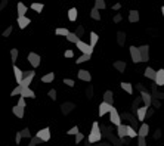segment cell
<instances>
[{
  "mask_svg": "<svg viewBox=\"0 0 164 146\" xmlns=\"http://www.w3.org/2000/svg\"><path fill=\"white\" fill-rule=\"evenodd\" d=\"M102 139V133H101V128H99V123L98 121H95L93 124H92V130H90V133H89V136H87V143H96V142H99Z\"/></svg>",
  "mask_w": 164,
  "mask_h": 146,
  "instance_id": "obj_1",
  "label": "cell"
},
{
  "mask_svg": "<svg viewBox=\"0 0 164 146\" xmlns=\"http://www.w3.org/2000/svg\"><path fill=\"white\" fill-rule=\"evenodd\" d=\"M99 128H101V133H102V136H104L105 139L111 140V142H113V145H115V146H121V145H123L121 139L115 137V136L113 134V131H111V128H110V127H105V125H99Z\"/></svg>",
  "mask_w": 164,
  "mask_h": 146,
  "instance_id": "obj_2",
  "label": "cell"
},
{
  "mask_svg": "<svg viewBox=\"0 0 164 146\" xmlns=\"http://www.w3.org/2000/svg\"><path fill=\"white\" fill-rule=\"evenodd\" d=\"M34 77H36V71H27V73H24L19 86H22V87H28V86L31 84V81L34 80Z\"/></svg>",
  "mask_w": 164,
  "mask_h": 146,
  "instance_id": "obj_3",
  "label": "cell"
},
{
  "mask_svg": "<svg viewBox=\"0 0 164 146\" xmlns=\"http://www.w3.org/2000/svg\"><path fill=\"white\" fill-rule=\"evenodd\" d=\"M110 121H111V124H114V125H118V124H121V118H120V114H118V111L115 109L114 106H111V109H110Z\"/></svg>",
  "mask_w": 164,
  "mask_h": 146,
  "instance_id": "obj_4",
  "label": "cell"
},
{
  "mask_svg": "<svg viewBox=\"0 0 164 146\" xmlns=\"http://www.w3.org/2000/svg\"><path fill=\"white\" fill-rule=\"evenodd\" d=\"M76 46H77V49H79L82 53H84V55H92V53H93V47H90L87 43H84L82 40L76 41Z\"/></svg>",
  "mask_w": 164,
  "mask_h": 146,
  "instance_id": "obj_5",
  "label": "cell"
},
{
  "mask_svg": "<svg viewBox=\"0 0 164 146\" xmlns=\"http://www.w3.org/2000/svg\"><path fill=\"white\" fill-rule=\"evenodd\" d=\"M50 128L49 127H44V128H41L37 131V134H36V137H39L41 142H49L50 140Z\"/></svg>",
  "mask_w": 164,
  "mask_h": 146,
  "instance_id": "obj_6",
  "label": "cell"
},
{
  "mask_svg": "<svg viewBox=\"0 0 164 146\" xmlns=\"http://www.w3.org/2000/svg\"><path fill=\"white\" fill-rule=\"evenodd\" d=\"M27 59H28V64H30L31 67H34V68H37V67L40 65V62H41L40 55H37V53H34V52H30Z\"/></svg>",
  "mask_w": 164,
  "mask_h": 146,
  "instance_id": "obj_7",
  "label": "cell"
},
{
  "mask_svg": "<svg viewBox=\"0 0 164 146\" xmlns=\"http://www.w3.org/2000/svg\"><path fill=\"white\" fill-rule=\"evenodd\" d=\"M138 49H139V53H140V62H148L149 61V46L145 44V46H140Z\"/></svg>",
  "mask_w": 164,
  "mask_h": 146,
  "instance_id": "obj_8",
  "label": "cell"
},
{
  "mask_svg": "<svg viewBox=\"0 0 164 146\" xmlns=\"http://www.w3.org/2000/svg\"><path fill=\"white\" fill-rule=\"evenodd\" d=\"M16 22H18V27H19L21 30H24V28H27V27L31 24V19H30L28 16H25V15H18Z\"/></svg>",
  "mask_w": 164,
  "mask_h": 146,
  "instance_id": "obj_9",
  "label": "cell"
},
{
  "mask_svg": "<svg viewBox=\"0 0 164 146\" xmlns=\"http://www.w3.org/2000/svg\"><path fill=\"white\" fill-rule=\"evenodd\" d=\"M130 58L133 61V64H140V53H139V49L135 47V46H130Z\"/></svg>",
  "mask_w": 164,
  "mask_h": 146,
  "instance_id": "obj_10",
  "label": "cell"
},
{
  "mask_svg": "<svg viewBox=\"0 0 164 146\" xmlns=\"http://www.w3.org/2000/svg\"><path fill=\"white\" fill-rule=\"evenodd\" d=\"M154 84L157 86V87H161L164 86V70H158V71H155V77H154Z\"/></svg>",
  "mask_w": 164,
  "mask_h": 146,
  "instance_id": "obj_11",
  "label": "cell"
},
{
  "mask_svg": "<svg viewBox=\"0 0 164 146\" xmlns=\"http://www.w3.org/2000/svg\"><path fill=\"white\" fill-rule=\"evenodd\" d=\"M151 99H152V96H151L149 92H146V90H142V92H140V101L143 102V105H145L146 108L151 106Z\"/></svg>",
  "mask_w": 164,
  "mask_h": 146,
  "instance_id": "obj_12",
  "label": "cell"
},
{
  "mask_svg": "<svg viewBox=\"0 0 164 146\" xmlns=\"http://www.w3.org/2000/svg\"><path fill=\"white\" fill-rule=\"evenodd\" d=\"M120 118H121V120H127V121L132 124V127H133V128L138 125V118H136V117H133V115H132V114H129V112L121 114V115H120Z\"/></svg>",
  "mask_w": 164,
  "mask_h": 146,
  "instance_id": "obj_13",
  "label": "cell"
},
{
  "mask_svg": "<svg viewBox=\"0 0 164 146\" xmlns=\"http://www.w3.org/2000/svg\"><path fill=\"white\" fill-rule=\"evenodd\" d=\"M19 96H22V98H30V99H34L36 98V93L30 89V87H22L21 89V93H19Z\"/></svg>",
  "mask_w": 164,
  "mask_h": 146,
  "instance_id": "obj_14",
  "label": "cell"
},
{
  "mask_svg": "<svg viewBox=\"0 0 164 146\" xmlns=\"http://www.w3.org/2000/svg\"><path fill=\"white\" fill-rule=\"evenodd\" d=\"M77 77H79V80H82V81H86V83H89L90 80H92V75L89 71H86V70H80L79 73H77Z\"/></svg>",
  "mask_w": 164,
  "mask_h": 146,
  "instance_id": "obj_15",
  "label": "cell"
},
{
  "mask_svg": "<svg viewBox=\"0 0 164 146\" xmlns=\"http://www.w3.org/2000/svg\"><path fill=\"white\" fill-rule=\"evenodd\" d=\"M148 133H149V125H148L146 123L140 124V127H139V130H138V136L146 137V136H148Z\"/></svg>",
  "mask_w": 164,
  "mask_h": 146,
  "instance_id": "obj_16",
  "label": "cell"
},
{
  "mask_svg": "<svg viewBox=\"0 0 164 146\" xmlns=\"http://www.w3.org/2000/svg\"><path fill=\"white\" fill-rule=\"evenodd\" d=\"M13 75H15V80H16V83L19 84V83H21V80H22L24 71H22L21 68H18V67H16V64H13Z\"/></svg>",
  "mask_w": 164,
  "mask_h": 146,
  "instance_id": "obj_17",
  "label": "cell"
},
{
  "mask_svg": "<svg viewBox=\"0 0 164 146\" xmlns=\"http://www.w3.org/2000/svg\"><path fill=\"white\" fill-rule=\"evenodd\" d=\"M74 108H76V105L71 103V102H65V103H62V106H61V109H62V114H64V115H68Z\"/></svg>",
  "mask_w": 164,
  "mask_h": 146,
  "instance_id": "obj_18",
  "label": "cell"
},
{
  "mask_svg": "<svg viewBox=\"0 0 164 146\" xmlns=\"http://www.w3.org/2000/svg\"><path fill=\"white\" fill-rule=\"evenodd\" d=\"M111 106H113V105L102 102V103L99 105V117H104L105 114H108V112H110V109H111Z\"/></svg>",
  "mask_w": 164,
  "mask_h": 146,
  "instance_id": "obj_19",
  "label": "cell"
},
{
  "mask_svg": "<svg viewBox=\"0 0 164 146\" xmlns=\"http://www.w3.org/2000/svg\"><path fill=\"white\" fill-rule=\"evenodd\" d=\"M104 102H105V103H110V105L114 103V93H113L111 90H107V92L104 93Z\"/></svg>",
  "mask_w": 164,
  "mask_h": 146,
  "instance_id": "obj_20",
  "label": "cell"
},
{
  "mask_svg": "<svg viewBox=\"0 0 164 146\" xmlns=\"http://www.w3.org/2000/svg\"><path fill=\"white\" fill-rule=\"evenodd\" d=\"M146 106L143 105V106H139L138 109H136V114H138V121H143L145 120V114H146Z\"/></svg>",
  "mask_w": 164,
  "mask_h": 146,
  "instance_id": "obj_21",
  "label": "cell"
},
{
  "mask_svg": "<svg viewBox=\"0 0 164 146\" xmlns=\"http://www.w3.org/2000/svg\"><path fill=\"white\" fill-rule=\"evenodd\" d=\"M126 130H127V125L126 124H118L117 125V137L118 139H123V137H126Z\"/></svg>",
  "mask_w": 164,
  "mask_h": 146,
  "instance_id": "obj_22",
  "label": "cell"
},
{
  "mask_svg": "<svg viewBox=\"0 0 164 146\" xmlns=\"http://www.w3.org/2000/svg\"><path fill=\"white\" fill-rule=\"evenodd\" d=\"M136 136H138V131H136L132 125H127V130H126V137H129V139H136Z\"/></svg>",
  "mask_w": 164,
  "mask_h": 146,
  "instance_id": "obj_23",
  "label": "cell"
},
{
  "mask_svg": "<svg viewBox=\"0 0 164 146\" xmlns=\"http://www.w3.org/2000/svg\"><path fill=\"white\" fill-rule=\"evenodd\" d=\"M139 18H140V16H139V12H138V10H130V12H129V21H130L132 24H133V22H138Z\"/></svg>",
  "mask_w": 164,
  "mask_h": 146,
  "instance_id": "obj_24",
  "label": "cell"
},
{
  "mask_svg": "<svg viewBox=\"0 0 164 146\" xmlns=\"http://www.w3.org/2000/svg\"><path fill=\"white\" fill-rule=\"evenodd\" d=\"M114 68H115L118 73H124V71H126V62H124V61H115V62H114Z\"/></svg>",
  "mask_w": 164,
  "mask_h": 146,
  "instance_id": "obj_25",
  "label": "cell"
},
{
  "mask_svg": "<svg viewBox=\"0 0 164 146\" xmlns=\"http://www.w3.org/2000/svg\"><path fill=\"white\" fill-rule=\"evenodd\" d=\"M12 112H13L15 117H18V118H24V108H21V106H18V105H15V106L12 108Z\"/></svg>",
  "mask_w": 164,
  "mask_h": 146,
  "instance_id": "obj_26",
  "label": "cell"
},
{
  "mask_svg": "<svg viewBox=\"0 0 164 146\" xmlns=\"http://www.w3.org/2000/svg\"><path fill=\"white\" fill-rule=\"evenodd\" d=\"M77 16H79V12H77V9H76V7H71V9L68 10V19H70L71 22H74V21L77 19Z\"/></svg>",
  "mask_w": 164,
  "mask_h": 146,
  "instance_id": "obj_27",
  "label": "cell"
},
{
  "mask_svg": "<svg viewBox=\"0 0 164 146\" xmlns=\"http://www.w3.org/2000/svg\"><path fill=\"white\" fill-rule=\"evenodd\" d=\"M16 10H18V15H25L27 10H28V7H27L22 1H19V3L16 4Z\"/></svg>",
  "mask_w": 164,
  "mask_h": 146,
  "instance_id": "obj_28",
  "label": "cell"
},
{
  "mask_svg": "<svg viewBox=\"0 0 164 146\" xmlns=\"http://www.w3.org/2000/svg\"><path fill=\"white\" fill-rule=\"evenodd\" d=\"M120 86H121V89H123L126 93H129V95H132V93H133V86H132L130 83H127V81H123Z\"/></svg>",
  "mask_w": 164,
  "mask_h": 146,
  "instance_id": "obj_29",
  "label": "cell"
},
{
  "mask_svg": "<svg viewBox=\"0 0 164 146\" xmlns=\"http://www.w3.org/2000/svg\"><path fill=\"white\" fill-rule=\"evenodd\" d=\"M146 78H149V80H152L154 81V77H155V70L154 68H151V67H146V70H145V74H143Z\"/></svg>",
  "mask_w": 164,
  "mask_h": 146,
  "instance_id": "obj_30",
  "label": "cell"
},
{
  "mask_svg": "<svg viewBox=\"0 0 164 146\" xmlns=\"http://www.w3.org/2000/svg\"><path fill=\"white\" fill-rule=\"evenodd\" d=\"M117 43H118V46H124V43H126V33H123V31L117 33Z\"/></svg>",
  "mask_w": 164,
  "mask_h": 146,
  "instance_id": "obj_31",
  "label": "cell"
},
{
  "mask_svg": "<svg viewBox=\"0 0 164 146\" xmlns=\"http://www.w3.org/2000/svg\"><path fill=\"white\" fill-rule=\"evenodd\" d=\"M53 80H55V74L53 73H49L41 77V81H43V83H52Z\"/></svg>",
  "mask_w": 164,
  "mask_h": 146,
  "instance_id": "obj_32",
  "label": "cell"
},
{
  "mask_svg": "<svg viewBox=\"0 0 164 146\" xmlns=\"http://www.w3.org/2000/svg\"><path fill=\"white\" fill-rule=\"evenodd\" d=\"M98 38H99L98 34L92 31V33H90V44H89V46H90V47H95V46H96V43H98Z\"/></svg>",
  "mask_w": 164,
  "mask_h": 146,
  "instance_id": "obj_33",
  "label": "cell"
},
{
  "mask_svg": "<svg viewBox=\"0 0 164 146\" xmlns=\"http://www.w3.org/2000/svg\"><path fill=\"white\" fill-rule=\"evenodd\" d=\"M90 58H92V55H84V53H83L80 58H77V59H76V64H83V62H87V61H90Z\"/></svg>",
  "mask_w": 164,
  "mask_h": 146,
  "instance_id": "obj_34",
  "label": "cell"
},
{
  "mask_svg": "<svg viewBox=\"0 0 164 146\" xmlns=\"http://www.w3.org/2000/svg\"><path fill=\"white\" fill-rule=\"evenodd\" d=\"M65 38H67V40H68L70 43H76V41H79V40H80L79 37L76 36L74 33H71V31H70V33H68V34L65 36Z\"/></svg>",
  "mask_w": 164,
  "mask_h": 146,
  "instance_id": "obj_35",
  "label": "cell"
},
{
  "mask_svg": "<svg viewBox=\"0 0 164 146\" xmlns=\"http://www.w3.org/2000/svg\"><path fill=\"white\" fill-rule=\"evenodd\" d=\"M90 16H92L95 21H99V19H101V13H99V10H98L96 7H93V9H92V12H90Z\"/></svg>",
  "mask_w": 164,
  "mask_h": 146,
  "instance_id": "obj_36",
  "label": "cell"
},
{
  "mask_svg": "<svg viewBox=\"0 0 164 146\" xmlns=\"http://www.w3.org/2000/svg\"><path fill=\"white\" fill-rule=\"evenodd\" d=\"M68 33H70V30H68V28H65V27H64V28H56V31H55V34H56V36H67V34H68Z\"/></svg>",
  "mask_w": 164,
  "mask_h": 146,
  "instance_id": "obj_37",
  "label": "cell"
},
{
  "mask_svg": "<svg viewBox=\"0 0 164 146\" xmlns=\"http://www.w3.org/2000/svg\"><path fill=\"white\" fill-rule=\"evenodd\" d=\"M31 9H33V10H36V12H39V13H40L41 10H43V9H44V4H43V3H33V4H31Z\"/></svg>",
  "mask_w": 164,
  "mask_h": 146,
  "instance_id": "obj_38",
  "label": "cell"
},
{
  "mask_svg": "<svg viewBox=\"0 0 164 146\" xmlns=\"http://www.w3.org/2000/svg\"><path fill=\"white\" fill-rule=\"evenodd\" d=\"M95 7L99 10V9H105L107 7V3H105V0H98L96 3H95Z\"/></svg>",
  "mask_w": 164,
  "mask_h": 146,
  "instance_id": "obj_39",
  "label": "cell"
},
{
  "mask_svg": "<svg viewBox=\"0 0 164 146\" xmlns=\"http://www.w3.org/2000/svg\"><path fill=\"white\" fill-rule=\"evenodd\" d=\"M18 133H19L21 137H31V133H30V128L28 127L24 128V130H21V131H18Z\"/></svg>",
  "mask_w": 164,
  "mask_h": 146,
  "instance_id": "obj_40",
  "label": "cell"
},
{
  "mask_svg": "<svg viewBox=\"0 0 164 146\" xmlns=\"http://www.w3.org/2000/svg\"><path fill=\"white\" fill-rule=\"evenodd\" d=\"M10 59H12L13 64L16 62V59H18V50H16V49H12V50H10Z\"/></svg>",
  "mask_w": 164,
  "mask_h": 146,
  "instance_id": "obj_41",
  "label": "cell"
},
{
  "mask_svg": "<svg viewBox=\"0 0 164 146\" xmlns=\"http://www.w3.org/2000/svg\"><path fill=\"white\" fill-rule=\"evenodd\" d=\"M79 131H80V130H79V127H77V125H74V127H71V128L67 131V134H70V136H76Z\"/></svg>",
  "mask_w": 164,
  "mask_h": 146,
  "instance_id": "obj_42",
  "label": "cell"
},
{
  "mask_svg": "<svg viewBox=\"0 0 164 146\" xmlns=\"http://www.w3.org/2000/svg\"><path fill=\"white\" fill-rule=\"evenodd\" d=\"M136 139H138V146H146V137L136 136Z\"/></svg>",
  "mask_w": 164,
  "mask_h": 146,
  "instance_id": "obj_43",
  "label": "cell"
},
{
  "mask_svg": "<svg viewBox=\"0 0 164 146\" xmlns=\"http://www.w3.org/2000/svg\"><path fill=\"white\" fill-rule=\"evenodd\" d=\"M140 102H142V101H140V96H139V98H136V99L133 101V103H132V109H133V111L138 109V108H139V103H140Z\"/></svg>",
  "mask_w": 164,
  "mask_h": 146,
  "instance_id": "obj_44",
  "label": "cell"
},
{
  "mask_svg": "<svg viewBox=\"0 0 164 146\" xmlns=\"http://www.w3.org/2000/svg\"><path fill=\"white\" fill-rule=\"evenodd\" d=\"M21 89H22V86H19V84H18V86H16V87L10 92V96H18V95L21 93Z\"/></svg>",
  "mask_w": 164,
  "mask_h": 146,
  "instance_id": "obj_45",
  "label": "cell"
},
{
  "mask_svg": "<svg viewBox=\"0 0 164 146\" xmlns=\"http://www.w3.org/2000/svg\"><path fill=\"white\" fill-rule=\"evenodd\" d=\"M64 84L68 86V87H74V86H76L74 80H71V78H64Z\"/></svg>",
  "mask_w": 164,
  "mask_h": 146,
  "instance_id": "obj_46",
  "label": "cell"
},
{
  "mask_svg": "<svg viewBox=\"0 0 164 146\" xmlns=\"http://www.w3.org/2000/svg\"><path fill=\"white\" fill-rule=\"evenodd\" d=\"M86 96H87V99H92V96H93V86H87Z\"/></svg>",
  "mask_w": 164,
  "mask_h": 146,
  "instance_id": "obj_47",
  "label": "cell"
},
{
  "mask_svg": "<svg viewBox=\"0 0 164 146\" xmlns=\"http://www.w3.org/2000/svg\"><path fill=\"white\" fill-rule=\"evenodd\" d=\"M47 96H49L52 101H56V90H55V89L49 90V92H47Z\"/></svg>",
  "mask_w": 164,
  "mask_h": 146,
  "instance_id": "obj_48",
  "label": "cell"
},
{
  "mask_svg": "<svg viewBox=\"0 0 164 146\" xmlns=\"http://www.w3.org/2000/svg\"><path fill=\"white\" fill-rule=\"evenodd\" d=\"M151 105H152L154 108H157V109H158V108L161 106V102H160L158 99H154V98H152V99H151Z\"/></svg>",
  "mask_w": 164,
  "mask_h": 146,
  "instance_id": "obj_49",
  "label": "cell"
},
{
  "mask_svg": "<svg viewBox=\"0 0 164 146\" xmlns=\"http://www.w3.org/2000/svg\"><path fill=\"white\" fill-rule=\"evenodd\" d=\"M84 146H108V143L107 142H96V143H87L86 142Z\"/></svg>",
  "mask_w": 164,
  "mask_h": 146,
  "instance_id": "obj_50",
  "label": "cell"
},
{
  "mask_svg": "<svg viewBox=\"0 0 164 146\" xmlns=\"http://www.w3.org/2000/svg\"><path fill=\"white\" fill-rule=\"evenodd\" d=\"M74 34L80 38V37L84 34V28H83V27H77V30H76V33H74Z\"/></svg>",
  "mask_w": 164,
  "mask_h": 146,
  "instance_id": "obj_51",
  "label": "cell"
},
{
  "mask_svg": "<svg viewBox=\"0 0 164 146\" xmlns=\"http://www.w3.org/2000/svg\"><path fill=\"white\" fill-rule=\"evenodd\" d=\"M18 106H21V108H25V98H22V96H19V99H18V103H16Z\"/></svg>",
  "mask_w": 164,
  "mask_h": 146,
  "instance_id": "obj_52",
  "label": "cell"
},
{
  "mask_svg": "<svg viewBox=\"0 0 164 146\" xmlns=\"http://www.w3.org/2000/svg\"><path fill=\"white\" fill-rule=\"evenodd\" d=\"M83 139H84V136H83L82 133H80V131H79V133H77V134H76V145H79V143H80V142H82Z\"/></svg>",
  "mask_w": 164,
  "mask_h": 146,
  "instance_id": "obj_53",
  "label": "cell"
},
{
  "mask_svg": "<svg viewBox=\"0 0 164 146\" xmlns=\"http://www.w3.org/2000/svg\"><path fill=\"white\" fill-rule=\"evenodd\" d=\"M64 56L70 59V58H73V56H74V52H73L71 49H67V50H65V53H64Z\"/></svg>",
  "mask_w": 164,
  "mask_h": 146,
  "instance_id": "obj_54",
  "label": "cell"
},
{
  "mask_svg": "<svg viewBox=\"0 0 164 146\" xmlns=\"http://www.w3.org/2000/svg\"><path fill=\"white\" fill-rule=\"evenodd\" d=\"M12 30H13L12 27H7V28H6V30L3 31V37H9L10 34H12Z\"/></svg>",
  "mask_w": 164,
  "mask_h": 146,
  "instance_id": "obj_55",
  "label": "cell"
},
{
  "mask_svg": "<svg viewBox=\"0 0 164 146\" xmlns=\"http://www.w3.org/2000/svg\"><path fill=\"white\" fill-rule=\"evenodd\" d=\"M121 19H123V15H120V13H117V15H114V22L115 24H118V22H121Z\"/></svg>",
  "mask_w": 164,
  "mask_h": 146,
  "instance_id": "obj_56",
  "label": "cell"
},
{
  "mask_svg": "<svg viewBox=\"0 0 164 146\" xmlns=\"http://www.w3.org/2000/svg\"><path fill=\"white\" fill-rule=\"evenodd\" d=\"M152 115H154V109L148 108V109H146V114H145V118H149V117H152Z\"/></svg>",
  "mask_w": 164,
  "mask_h": 146,
  "instance_id": "obj_57",
  "label": "cell"
},
{
  "mask_svg": "<svg viewBox=\"0 0 164 146\" xmlns=\"http://www.w3.org/2000/svg\"><path fill=\"white\" fill-rule=\"evenodd\" d=\"M21 140H22V137L19 136V133H16V136H15V142H16V145H19Z\"/></svg>",
  "mask_w": 164,
  "mask_h": 146,
  "instance_id": "obj_58",
  "label": "cell"
},
{
  "mask_svg": "<svg viewBox=\"0 0 164 146\" xmlns=\"http://www.w3.org/2000/svg\"><path fill=\"white\" fill-rule=\"evenodd\" d=\"M135 89H138V90H139V92H142V90H145V89H143V86H142V84H140V83H138V84H136V86H135Z\"/></svg>",
  "mask_w": 164,
  "mask_h": 146,
  "instance_id": "obj_59",
  "label": "cell"
},
{
  "mask_svg": "<svg viewBox=\"0 0 164 146\" xmlns=\"http://www.w3.org/2000/svg\"><path fill=\"white\" fill-rule=\"evenodd\" d=\"M31 142H33L34 145H39V143H40L41 140H40V139H39V137H33V139H31Z\"/></svg>",
  "mask_w": 164,
  "mask_h": 146,
  "instance_id": "obj_60",
  "label": "cell"
},
{
  "mask_svg": "<svg viewBox=\"0 0 164 146\" xmlns=\"http://www.w3.org/2000/svg\"><path fill=\"white\" fill-rule=\"evenodd\" d=\"M120 7H121V3H115V4H113V9H114V10H118Z\"/></svg>",
  "mask_w": 164,
  "mask_h": 146,
  "instance_id": "obj_61",
  "label": "cell"
},
{
  "mask_svg": "<svg viewBox=\"0 0 164 146\" xmlns=\"http://www.w3.org/2000/svg\"><path fill=\"white\" fill-rule=\"evenodd\" d=\"M154 137H155V139L161 137V130H157V131H155V134H154Z\"/></svg>",
  "mask_w": 164,
  "mask_h": 146,
  "instance_id": "obj_62",
  "label": "cell"
},
{
  "mask_svg": "<svg viewBox=\"0 0 164 146\" xmlns=\"http://www.w3.org/2000/svg\"><path fill=\"white\" fill-rule=\"evenodd\" d=\"M28 146H37V145H34L33 142H30V145H28Z\"/></svg>",
  "mask_w": 164,
  "mask_h": 146,
  "instance_id": "obj_63",
  "label": "cell"
},
{
  "mask_svg": "<svg viewBox=\"0 0 164 146\" xmlns=\"http://www.w3.org/2000/svg\"><path fill=\"white\" fill-rule=\"evenodd\" d=\"M96 1H98V0H96Z\"/></svg>",
  "mask_w": 164,
  "mask_h": 146,
  "instance_id": "obj_64",
  "label": "cell"
}]
</instances>
